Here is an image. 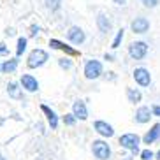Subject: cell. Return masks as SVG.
Wrapping results in <instances>:
<instances>
[{
  "instance_id": "7a4b0ae2",
  "label": "cell",
  "mask_w": 160,
  "mask_h": 160,
  "mask_svg": "<svg viewBox=\"0 0 160 160\" xmlns=\"http://www.w3.org/2000/svg\"><path fill=\"white\" fill-rule=\"evenodd\" d=\"M139 142H141V139H139V136H136V134H123V136L120 137V144H122L123 148H127V150L134 151V153L139 151Z\"/></svg>"
},
{
  "instance_id": "603a6c76",
  "label": "cell",
  "mask_w": 160,
  "mask_h": 160,
  "mask_svg": "<svg viewBox=\"0 0 160 160\" xmlns=\"http://www.w3.org/2000/svg\"><path fill=\"white\" fill-rule=\"evenodd\" d=\"M63 122H65V125H74V123H76V116H74V114H65V116H63Z\"/></svg>"
},
{
  "instance_id": "8992f818",
  "label": "cell",
  "mask_w": 160,
  "mask_h": 160,
  "mask_svg": "<svg viewBox=\"0 0 160 160\" xmlns=\"http://www.w3.org/2000/svg\"><path fill=\"white\" fill-rule=\"evenodd\" d=\"M67 39H69L72 44H83L85 42V32H83L79 27H71L69 32H67Z\"/></svg>"
},
{
  "instance_id": "7402d4cb",
  "label": "cell",
  "mask_w": 160,
  "mask_h": 160,
  "mask_svg": "<svg viewBox=\"0 0 160 160\" xmlns=\"http://www.w3.org/2000/svg\"><path fill=\"white\" fill-rule=\"evenodd\" d=\"M58 65H60L62 69H71V67H72V62L69 60V58H60V60H58Z\"/></svg>"
},
{
  "instance_id": "83f0119b",
  "label": "cell",
  "mask_w": 160,
  "mask_h": 160,
  "mask_svg": "<svg viewBox=\"0 0 160 160\" xmlns=\"http://www.w3.org/2000/svg\"><path fill=\"white\" fill-rule=\"evenodd\" d=\"M39 32H41V28H39L37 25H33V27H32V32H30V35H32V37H35Z\"/></svg>"
},
{
  "instance_id": "f546056e",
  "label": "cell",
  "mask_w": 160,
  "mask_h": 160,
  "mask_svg": "<svg viewBox=\"0 0 160 160\" xmlns=\"http://www.w3.org/2000/svg\"><path fill=\"white\" fill-rule=\"evenodd\" d=\"M114 2H116L118 5H123V4H125V2H127V0H114Z\"/></svg>"
},
{
  "instance_id": "30bf717a",
  "label": "cell",
  "mask_w": 160,
  "mask_h": 160,
  "mask_svg": "<svg viewBox=\"0 0 160 160\" xmlns=\"http://www.w3.org/2000/svg\"><path fill=\"white\" fill-rule=\"evenodd\" d=\"M93 128L99 132L100 136H104V137H113V136H114L113 127H111L109 123H106V122H100V120L93 123Z\"/></svg>"
},
{
  "instance_id": "2e32d148",
  "label": "cell",
  "mask_w": 160,
  "mask_h": 160,
  "mask_svg": "<svg viewBox=\"0 0 160 160\" xmlns=\"http://www.w3.org/2000/svg\"><path fill=\"white\" fill-rule=\"evenodd\" d=\"M7 93H9V97H12V99H21V92H19L18 83H9V85H7Z\"/></svg>"
},
{
  "instance_id": "e0dca14e",
  "label": "cell",
  "mask_w": 160,
  "mask_h": 160,
  "mask_svg": "<svg viewBox=\"0 0 160 160\" xmlns=\"http://www.w3.org/2000/svg\"><path fill=\"white\" fill-rule=\"evenodd\" d=\"M16 67H18V60H7V62H4L2 63V71L5 72V74H9V72H14L16 71Z\"/></svg>"
},
{
  "instance_id": "5bb4252c",
  "label": "cell",
  "mask_w": 160,
  "mask_h": 160,
  "mask_svg": "<svg viewBox=\"0 0 160 160\" xmlns=\"http://www.w3.org/2000/svg\"><path fill=\"white\" fill-rule=\"evenodd\" d=\"M41 109H42L44 113H46L48 122H49V127L55 130V128L58 127V116H57V113H55V111H51V109L48 108V106H41Z\"/></svg>"
},
{
  "instance_id": "4fadbf2b",
  "label": "cell",
  "mask_w": 160,
  "mask_h": 160,
  "mask_svg": "<svg viewBox=\"0 0 160 160\" xmlns=\"http://www.w3.org/2000/svg\"><path fill=\"white\" fill-rule=\"evenodd\" d=\"M97 25H99V30H100V32H104V33H108L109 30L113 28L111 19H109L106 14H99V16H97Z\"/></svg>"
},
{
  "instance_id": "ffe728a7",
  "label": "cell",
  "mask_w": 160,
  "mask_h": 160,
  "mask_svg": "<svg viewBox=\"0 0 160 160\" xmlns=\"http://www.w3.org/2000/svg\"><path fill=\"white\" fill-rule=\"evenodd\" d=\"M46 7L49 11H58L60 9V0H46Z\"/></svg>"
},
{
  "instance_id": "6da1fadb",
  "label": "cell",
  "mask_w": 160,
  "mask_h": 160,
  "mask_svg": "<svg viewBox=\"0 0 160 160\" xmlns=\"http://www.w3.org/2000/svg\"><path fill=\"white\" fill-rule=\"evenodd\" d=\"M48 62V53L44 49H33L28 57V67L30 69H37V67L44 65Z\"/></svg>"
},
{
  "instance_id": "3957f363",
  "label": "cell",
  "mask_w": 160,
  "mask_h": 160,
  "mask_svg": "<svg viewBox=\"0 0 160 160\" xmlns=\"http://www.w3.org/2000/svg\"><path fill=\"white\" fill-rule=\"evenodd\" d=\"M102 74V63L97 60H88L85 65V76L86 79H97Z\"/></svg>"
},
{
  "instance_id": "8fae6325",
  "label": "cell",
  "mask_w": 160,
  "mask_h": 160,
  "mask_svg": "<svg viewBox=\"0 0 160 160\" xmlns=\"http://www.w3.org/2000/svg\"><path fill=\"white\" fill-rule=\"evenodd\" d=\"M132 30L136 33H144V32H148V28H150V21L146 18H136L134 21H132Z\"/></svg>"
},
{
  "instance_id": "1f68e13d",
  "label": "cell",
  "mask_w": 160,
  "mask_h": 160,
  "mask_svg": "<svg viewBox=\"0 0 160 160\" xmlns=\"http://www.w3.org/2000/svg\"><path fill=\"white\" fill-rule=\"evenodd\" d=\"M0 160H5V158H4V157H2V155H0Z\"/></svg>"
},
{
  "instance_id": "d4e9b609",
  "label": "cell",
  "mask_w": 160,
  "mask_h": 160,
  "mask_svg": "<svg viewBox=\"0 0 160 160\" xmlns=\"http://www.w3.org/2000/svg\"><path fill=\"white\" fill-rule=\"evenodd\" d=\"M5 55H9V48L4 42H0V57H5Z\"/></svg>"
},
{
  "instance_id": "d6986e66",
  "label": "cell",
  "mask_w": 160,
  "mask_h": 160,
  "mask_svg": "<svg viewBox=\"0 0 160 160\" xmlns=\"http://www.w3.org/2000/svg\"><path fill=\"white\" fill-rule=\"evenodd\" d=\"M25 49H27V39L25 37H19L18 39V48H16V55H21V53L25 51Z\"/></svg>"
},
{
  "instance_id": "ac0fdd59",
  "label": "cell",
  "mask_w": 160,
  "mask_h": 160,
  "mask_svg": "<svg viewBox=\"0 0 160 160\" xmlns=\"http://www.w3.org/2000/svg\"><path fill=\"white\" fill-rule=\"evenodd\" d=\"M127 97L130 102H141V92L137 88H127Z\"/></svg>"
},
{
  "instance_id": "277c9868",
  "label": "cell",
  "mask_w": 160,
  "mask_h": 160,
  "mask_svg": "<svg viewBox=\"0 0 160 160\" xmlns=\"http://www.w3.org/2000/svg\"><path fill=\"white\" fill-rule=\"evenodd\" d=\"M92 150H93V155L97 157L99 160H108L109 157H111L109 144H108V142H104V141H93Z\"/></svg>"
},
{
  "instance_id": "4dcf8cb0",
  "label": "cell",
  "mask_w": 160,
  "mask_h": 160,
  "mask_svg": "<svg viewBox=\"0 0 160 160\" xmlns=\"http://www.w3.org/2000/svg\"><path fill=\"white\" fill-rule=\"evenodd\" d=\"M157 158H158V160H160V151H158V153H157Z\"/></svg>"
},
{
  "instance_id": "484cf974",
  "label": "cell",
  "mask_w": 160,
  "mask_h": 160,
  "mask_svg": "<svg viewBox=\"0 0 160 160\" xmlns=\"http://www.w3.org/2000/svg\"><path fill=\"white\" fill-rule=\"evenodd\" d=\"M49 46L55 48V49H62V46H63V44L58 42V41H55V39H51V41H49Z\"/></svg>"
},
{
  "instance_id": "cb8c5ba5",
  "label": "cell",
  "mask_w": 160,
  "mask_h": 160,
  "mask_svg": "<svg viewBox=\"0 0 160 160\" xmlns=\"http://www.w3.org/2000/svg\"><path fill=\"white\" fill-rule=\"evenodd\" d=\"M151 158H153V153H151L150 150L141 151V160H151Z\"/></svg>"
},
{
  "instance_id": "f1b7e54d",
  "label": "cell",
  "mask_w": 160,
  "mask_h": 160,
  "mask_svg": "<svg viewBox=\"0 0 160 160\" xmlns=\"http://www.w3.org/2000/svg\"><path fill=\"white\" fill-rule=\"evenodd\" d=\"M151 113L155 114V116H160V106H153L151 108Z\"/></svg>"
},
{
  "instance_id": "ba28073f",
  "label": "cell",
  "mask_w": 160,
  "mask_h": 160,
  "mask_svg": "<svg viewBox=\"0 0 160 160\" xmlns=\"http://www.w3.org/2000/svg\"><path fill=\"white\" fill-rule=\"evenodd\" d=\"M72 114L76 116V120H86L88 118V111H86V106L83 100H76L72 104Z\"/></svg>"
},
{
  "instance_id": "9a60e30c",
  "label": "cell",
  "mask_w": 160,
  "mask_h": 160,
  "mask_svg": "<svg viewBox=\"0 0 160 160\" xmlns=\"http://www.w3.org/2000/svg\"><path fill=\"white\" fill-rule=\"evenodd\" d=\"M158 136H160V125L157 123V125H153V128H151V130L144 136V142H146V144H151L153 141L158 139Z\"/></svg>"
},
{
  "instance_id": "9c48e42d",
  "label": "cell",
  "mask_w": 160,
  "mask_h": 160,
  "mask_svg": "<svg viewBox=\"0 0 160 160\" xmlns=\"http://www.w3.org/2000/svg\"><path fill=\"white\" fill-rule=\"evenodd\" d=\"M21 86H23L27 92H37L39 90V83L37 79L30 74H23L21 76Z\"/></svg>"
},
{
  "instance_id": "5b68a950",
  "label": "cell",
  "mask_w": 160,
  "mask_h": 160,
  "mask_svg": "<svg viewBox=\"0 0 160 160\" xmlns=\"http://www.w3.org/2000/svg\"><path fill=\"white\" fill-rule=\"evenodd\" d=\"M146 53H148V46H146V42H141V41L132 42L130 48H128V55H130L134 60H141V58H144Z\"/></svg>"
},
{
  "instance_id": "52a82bcc",
  "label": "cell",
  "mask_w": 160,
  "mask_h": 160,
  "mask_svg": "<svg viewBox=\"0 0 160 160\" xmlns=\"http://www.w3.org/2000/svg\"><path fill=\"white\" fill-rule=\"evenodd\" d=\"M134 79H136L137 85L148 86V85H150V81H151V76H150V72L146 71V69L139 67V69H136V71H134Z\"/></svg>"
},
{
  "instance_id": "7c38bea8",
  "label": "cell",
  "mask_w": 160,
  "mask_h": 160,
  "mask_svg": "<svg viewBox=\"0 0 160 160\" xmlns=\"http://www.w3.org/2000/svg\"><path fill=\"white\" fill-rule=\"evenodd\" d=\"M150 118H151V109L146 108V106H142V108H139V109L136 111V122H137V123L150 122Z\"/></svg>"
},
{
  "instance_id": "4316f807",
  "label": "cell",
  "mask_w": 160,
  "mask_h": 160,
  "mask_svg": "<svg viewBox=\"0 0 160 160\" xmlns=\"http://www.w3.org/2000/svg\"><path fill=\"white\" fill-rule=\"evenodd\" d=\"M142 4H144L146 7H155V5L158 4V0H142Z\"/></svg>"
},
{
  "instance_id": "44dd1931",
  "label": "cell",
  "mask_w": 160,
  "mask_h": 160,
  "mask_svg": "<svg viewBox=\"0 0 160 160\" xmlns=\"http://www.w3.org/2000/svg\"><path fill=\"white\" fill-rule=\"evenodd\" d=\"M122 39H123V28L120 30L118 33H116V37H114V41H113V46H111V48H113V49H116V48L120 46V42H122Z\"/></svg>"
}]
</instances>
